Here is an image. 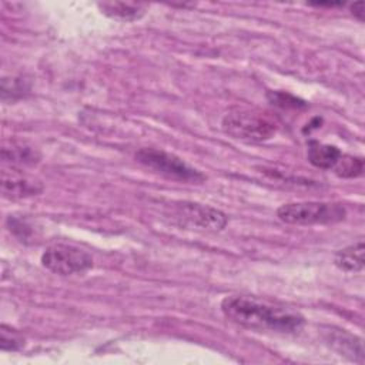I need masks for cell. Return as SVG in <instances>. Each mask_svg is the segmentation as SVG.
Here are the masks:
<instances>
[{"label":"cell","mask_w":365,"mask_h":365,"mask_svg":"<svg viewBox=\"0 0 365 365\" xmlns=\"http://www.w3.org/2000/svg\"><path fill=\"white\" fill-rule=\"evenodd\" d=\"M325 341L341 355H346L354 361L362 362L364 348L362 341L358 336L349 334L345 329L328 328L325 331Z\"/></svg>","instance_id":"cell-8"},{"label":"cell","mask_w":365,"mask_h":365,"mask_svg":"<svg viewBox=\"0 0 365 365\" xmlns=\"http://www.w3.org/2000/svg\"><path fill=\"white\" fill-rule=\"evenodd\" d=\"M364 7H365V3L364 1H358V3H354L351 6V13L359 20V21H364Z\"/></svg>","instance_id":"cell-16"},{"label":"cell","mask_w":365,"mask_h":365,"mask_svg":"<svg viewBox=\"0 0 365 365\" xmlns=\"http://www.w3.org/2000/svg\"><path fill=\"white\" fill-rule=\"evenodd\" d=\"M97 6L106 16L121 21L140 20L147 11V4L134 1H104Z\"/></svg>","instance_id":"cell-9"},{"label":"cell","mask_w":365,"mask_h":365,"mask_svg":"<svg viewBox=\"0 0 365 365\" xmlns=\"http://www.w3.org/2000/svg\"><path fill=\"white\" fill-rule=\"evenodd\" d=\"M1 155L4 161H9L11 164V167L31 165L38 163L40 158L38 153L24 143H11L10 148L4 147L1 150Z\"/></svg>","instance_id":"cell-12"},{"label":"cell","mask_w":365,"mask_h":365,"mask_svg":"<svg viewBox=\"0 0 365 365\" xmlns=\"http://www.w3.org/2000/svg\"><path fill=\"white\" fill-rule=\"evenodd\" d=\"M332 171L344 178H355L364 173V160L361 157L342 154Z\"/></svg>","instance_id":"cell-13"},{"label":"cell","mask_w":365,"mask_h":365,"mask_svg":"<svg viewBox=\"0 0 365 365\" xmlns=\"http://www.w3.org/2000/svg\"><path fill=\"white\" fill-rule=\"evenodd\" d=\"M221 311L227 319L248 329L297 332L304 325V317L299 312L254 297H225L221 302Z\"/></svg>","instance_id":"cell-1"},{"label":"cell","mask_w":365,"mask_h":365,"mask_svg":"<svg viewBox=\"0 0 365 365\" xmlns=\"http://www.w3.org/2000/svg\"><path fill=\"white\" fill-rule=\"evenodd\" d=\"M135 160L144 167L167 177L182 182H201L205 175L197 168L187 164L182 158L158 148H141L135 153Z\"/></svg>","instance_id":"cell-4"},{"label":"cell","mask_w":365,"mask_h":365,"mask_svg":"<svg viewBox=\"0 0 365 365\" xmlns=\"http://www.w3.org/2000/svg\"><path fill=\"white\" fill-rule=\"evenodd\" d=\"M364 251V241L359 240L358 242L339 250L334 257V262L345 272H361L365 265Z\"/></svg>","instance_id":"cell-11"},{"label":"cell","mask_w":365,"mask_h":365,"mask_svg":"<svg viewBox=\"0 0 365 365\" xmlns=\"http://www.w3.org/2000/svg\"><path fill=\"white\" fill-rule=\"evenodd\" d=\"M342 155L341 150L335 145L322 144L318 141H311L307 150L308 161L322 170H332L338 163L339 157Z\"/></svg>","instance_id":"cell-10"},{"label":"cell","mask_w":365,"mask_h":365,"mask_svg":"<svg viewBox=\"0 0 365 365\" xmlns=\"http://www.w3.org/2000/svg\"><path fill=\"white\" fill-rule=\"evenodd\" d=\"M222 128L234 138L245 141H267L277 133L275 120L257 108H232L222 118Z\"/></svg>","instance_id":"cell-2"},{"label":"cell","mask_w":365,"mask_h":365,"mask_svg":"<svg viewBox=\"0 0 365 365\" xmlns=\"http://www.w3.org/2000/svg\"><path fill=\"white\" fill-rule=\"evenodd\" d=\"M41 264L46 269L67 277L88 271L93 267V257L76 245L53 244L43 252Z\"/></svg>","instance_id":"cell-5"},{"label":"cell","mask_w":365,"mask_h":365,"mask_svg":"<svg viewBox=\"0 0 365 365\" xmlns=\"http://www.w3.org/2000/svg\"><path fill=\"white\" fill-rule=\"evenodd\" d=\"M43 190L38 180L23 174L20 170L11 167L10 171L4 170L1 175V192L4 197L16 200L36 195Z\"/></svg>","instance_id":"cell-7"},{"label":"cell","mask_w":365,"mask_h":365,"mask_svg":"<svg viewBox=\"0 0 365 365\" xmlns=\"http://www.w3.org/2000/svg\"><path fill=\"white\" fill-rule=\"evenodd\" d=\"M177 215L182 222L201 230L220 231L227 225V215L224 212L197 202H180L177 205Z\"/></svg>","instance_id":"cell-6"},{"label":"cell","mask_w":365,"mask_h":365,"mask_svg":"<svg viewBox=\"0 0 365 365\" xmlns=\"http://www.w3.org/2000/svg\"><path fill=\"white\" fill-rule=\"evenodd\" d=\"M277 217L292 225H312V224H329L345 218V208L334 202L304 201L282 204L277 210Z\"/></svg>","instance_id":"cell-3"},{"label":"cell","mask_w":365,"mask_h":365,"mask_svg":"<svg viewBox=\"0 0 365 365\" xmlns=\"http://www.w3.org/2000/svg\"><path fill=\"white\" fill-rule=\"evenodd\" d=\"M24 346V338L17 331L7 325L0 327V348L1 351H17Z\"/></svg>","instance_id":"cell-14"},{"label":"cell","mask_w":365,"mask_h":365,"mask_svg":"<svg viewBox=\"0 0 365 365\" xmlns=\"http://www.w3.org/2000/svg\"><path fill=\"white\" fill-rule=\"evenodd\" d=\"M268 98L272 104L281 107V108H299V107H305V103L288 93L284 91H269Z\"/></svg>","instance_id":"cell-15"}]
</instances>
